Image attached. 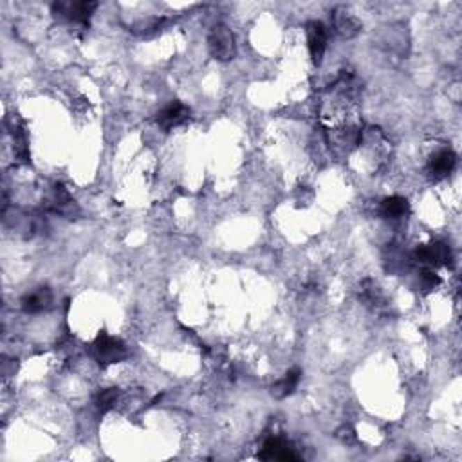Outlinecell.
Returning a JSON list of instances; mask_svg holds the SVG:
<instances>
[{
    "mask_svg": "<svg viewBox=\"0 0 462 462\" xmlns=\"http://www.w3.org/2000/svg\"><path fill=\"white\" fill-rule=\"evenodd\" d=\"M94 352H96V358L101 365H114V363L123 362L128 356L127 345L119 338L107 334V332H101L96 338Z\"/></svg>",
    "mask_w": 462,
    "mask_h": 462,
    "instance_id": "6da1fadb",
    "label": "cell"
},
{
    "mask_svg": "<svg viewBox=\"0 0 462 462\" xmlns=\"http://www.w3.org/2000/svg\"><path fill=\"white\" fill-rule=\"evenodd\" d=\"M208 47L211 57L228 61L235 57V38L226 26H215L208 36Z\"/></svg>",
    "mask_w": 462,
    "mask_h": 462,
    "instance_id": "7a4b0ae2",
    "label": "cell"
},
{
    "mask_svg": "<svg viewBox=\"0 0 462 462\" xmlns=\"http://www.w3.org/2000/svg\"><path fill=\"white\" fill-rule=\"evenodd\" d=\"M307 33V44H309L311 58H313L314 66H320L327 49V29L318 20H311L306 26Z\"/></svg>",
    "mask_w": 462,
    "mask_h": 462,
    "instance_id": "3957f363",
    "label": "cell"
},
{
    "mask_svg": "<svg viewBox=\"0 0 462 462\" xmlns=\"http://www.w3.org/2000/svg\"><path fill=\"white\" fill-rule=\"evenodd\" d=\"M96 8V2H57L52 6L58 15H64L67 20L76 24H87Z\"/></svg>",
    "mask_w": 462,
    "mask_h": 462,
    "instance_id": "277c9868",
    "label": "cell"
},
{
    "mask_svg": "<svg viewBox=\"0 0 462 462\" xmlns=\"http://www.w3.org/2000/svg\"><path fill=\"white\" fill-rule=\"evenodd\" d=\"M415 260L426 266H448L452 260V251L445 242H433V244L423 246L415 251Z\"/></svg>",
    "mask_w": 462,
    "mask_h": 462,
    "instance_id": "5b68a950",
    "label": "cell"
},
{
    "mask_svg": "<svg viewBox=\"0 0 462 462\" xmlns=\"http://www.w3.org/2000/svg\"><path fill=\"white\" fill-rule=\"evenodd\" d=\"M188 118H190V109H188L186 105H183L181 101H172L170 105H166L165 109L157 114V125L163 131L168 132L172 128L183 125Z\"/></svg>",
    "mask_w": 462,
    "mask_h": 462,
    "instance_id": "8992f818",
    "label": "cell"
},
{
    "mask_svg": "<svg viewBox=\"0 0 462 462\" xmlns=\"http://www.w3.org/2000/svg\"><path fill=\"white\" fill-rule=\"evenodd\" d=\"M455 163H457V157L452 150H439V152L433 154L430 163H428V174L432 175L433 179H442L454 170Z\"/></svg>",
    "mask_w": 462,
    "mask_h": 462,
    "instance_id": "52a82bcc",
    "label": "cell"
},
{
    "mask_svg": "<svg viewBox=\"0 0 462 462\" xmlns=\"http://www.w3.org/2000/svg\"><path fill=\"white\" fill-rule=\"evenodd\" d=\"M260 457L266 461H297L298 455L292 452L288 442H283L278 437H273L264 445Z\"/></svg>",
    "mask_w": 462,
    "mask_h": 462,
    "instance_id": "ba28073f",
    "label": "cell"
},
{
    "mask_svg": "<svg viewBox=\"0 0 462 462\" xmlns=\"http://www.w3.org/2000/svg\"><path fill=\"white\" fill-rule=\"evenodd\" d=\"M332 26L341 38H352L359 31V22L345 8L336 9L332 15Z\"/></svg>",
    "mask_w": 462,
    "mask_h": 462,
    "instance_id": "9c48e42d",
    "label": "cell"
},
{
    "mask_svg": "<svg viewBox=\"0 0 462 462\" xmlns=\"http://www.w3.org/2000/svg\"><path fill=\"white\" fill-rule=\"evenodd\" d=\"M52 301V295L51 291H49L47 288H38L36 291H31L27 292V295H24L22 298V309L26 311V313H42V311L47 309L49 306H51Z\"/></svg>",
    "mask_w": 462,
    "mask_h": 462,
    "instance_id": "30bf717a",
    "label": "cell"
},
{
    "mask_svg": "<svg viewBox=\"0 0 462 462\" xmlns=\"http://www.w3.org/2000/svg\"><path fill=\"white\" fill-rule=\"evenodd\" d=\"M408 214V201L405 197L394 195L387 197L383 202H381V215L387 218H401Z\"/></svg>",
    "mask_w": 462,
    "mask_h": 462,
    "instance_id": "8fae6325",
    "label": "cell"
},
{
    "mask_svg": "<svg viewBox=\"0 0 462 462\" xmlns=\"http://www.w3.org/2000/svg\"><path fill=\"white\" fill-rule=\"evenodd\" d=\"M300 368H292L289 371L288 374L283 375L282 380L273 387V396L278 397V399H283V397L291 396L295 390H297L298 383H300Z\"/></svg>",
    "mask_w": 462,
    "mask_h": 462,
    "instance_id": "7c38bea8",
    "label": "cell"
},
{
    "mask_svg": "<svg viewBox=\"0 0 462 462\" xmlns=\"http://www.w3.org/2000/svg\"><path fill=\"white\" fill-rule=\"evenodd\" d=\"M119 390L118 388H107V390H101L96 397V406L100 412H107L110 408H114V405L118 403Z\"/></svg>",
    "mask_w": 462,
    "mask_h": 462,
    "instance_id": "4fadbf2b",
    "label": "cell"
},
{
    "mask_svg": "<svg viewBox=\"0 0 462 462\" xmlns=\"http://www.w3.org/2000/svg\"><path fill=\"white\" fill-rule=\"evenodd\" d=\"M362 298L366 304H371V306H378L383 300V295H381L380 288L372 280H366L362 285Z\"/></svg>",
    "mask_w": 462,
    "mask_h": 462,
    "instance_id": "5bb4252c",
    "label": "cell"
},
{
    "mask_svg": "<svg viewBox=\"0 0 462 462\" xmlns=\"http://www.w3.org/2000/svg\"><path fill=\"white\" fill-rule=\"evenodd\" d=\"M439 283V276L435 275V273H432V271H424L423 273V288L426 289V291H430V289H433Z\"/></svg>",
    "mask_w": 462,
    "mask_h": 462,
    "instance_id": "9a60e30c",
    "label": "cell"
}]
</instances>
